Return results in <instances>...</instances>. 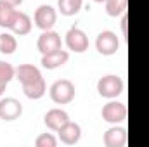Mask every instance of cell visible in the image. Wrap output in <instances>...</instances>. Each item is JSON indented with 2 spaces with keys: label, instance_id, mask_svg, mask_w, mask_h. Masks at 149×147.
<instances>
[{
  "label": "cell",
  "instance_id": "obj_1",
  "mask_svg": "<svg viewBox=\"0 0 149 147\" xmlns=\"http://www.w3.org/2000/svg\"><path fill=\"white\" fill-rule=\"evenodd\" d=\"M49 94H50L52 102H56L59 106H66L74 99L76 88H74L73 81H70V80H57L52 83Z\"/></svg>",
  "mask_w": 149,
  "mask_h": 147
},
{
  "label": "cell",
  "instance_id": "obj_2",
  "mask_svg": "<svg viewBox=\"0 0 149 147\" xmlns=\"http://www.w3.org/2000/svg\"><path fill=\"white\" fill-rule=\"evenodd\" d=\"M125 90V83L118 74H106L97 81V92L104 99H116Z\"/></svg>",
  "mask_w": 149,
  "mask_h": 147
},
{
  "label": "cell",
  "instance_id": "obj_3",
  "mask_svg": "<svg viewBox=\"0 0 149 147\" xmlns=\"http://www.w3.org/2000/svg\"><path fill=\"white\" fill-rule=\"evenodd\" d=\"M95 49L101 55H114L120 49V40L116 37V33H113L109 30L101 31L95 38Z\"/></svg>",
  "mask_w": 149,
  "mask_h": 147
},
{
  "label": "cell",
  "instance_id": "obj_4",
  "mask_svg": "<svg viewBox=\"0 0 149 147\" xmlns=\"http://www.w3.org/2000/svg\"><path fill=\"white\" fill-rule=\"evenodd\" d=\"M33 21H35V24H37L42 31H49V30L54 28V24L57 21V10L52 5H45L43 3V5L37 7L35 16H33Z\"/></svg>",
  "mask_w": 149,
  "mask_h": 147
},
{
  "label": "cell",
  "instance_id": "obj_5",
  "mask_svg": "<svg viewBox=\"0 0 149 147\" xmlns=\"http://www.w3.org/2000/svg\"><path fill=\"white\" fill-rule=\"evenodd\" d=\"M101 116H102V119H104L106 123L118 125V123L125 121V118H127V106H125L123 102L111 101V102H108L106 106H102Z\"/></svg>",
  "mask_w": 149,
  "mask_h": 147
},
{
  "label": "cell",
  "instance_id": "obj_6",
  "mask_svg": "<svg viewBox=\"0 0 149 147\" xmlns=\"http://www.w3.org/2000/svg\"><path fill=\"white\" fill-rule=\"evenodd\" d=\"M23 114V104L14 97L0 99V119L3 121H16Z\"/></svg>",
  "mask_w": 149,
  "mask_h": 147
},
{
  "label": "cell",
  "instance_id": "obj_7",
  "mask_svg": "<svg viewBox=\"0 0 149 147\" xmlns=\"http://www.w3.org/2000/svg\"><path fill=\"white\" fill-rule=\"evenodd\" d=\"M37 49L40 50V54H42V55H45V54H50V52H56V50L63 49V42H61L59 33H56V31H52V30L43 31V33L38 37Z\"/></svg>",
  "mask_w": 149,
  "mask_h": 147
},
{
  "label": "cell",
  "instance_id": "obj_8",
  "mask_svg": "<svg viewBox=\"0 0 149 147\" xmlns=\"http://www.w3.org/2000/svg\"><path fill=\"white\" fill-rule=\"evenodd\" d=\"M66 45L71 52L81 54L88 49V37L85 35V31H81L80 28H70V31L66 33Z\"/></svg>",
  "mask_w": 149,
  "mask_h": 147
},
{
  "label": "cell",
  "instance_id": "obj_9",
  "mask_svg": "<svg viewBox=\"0 0 149 147\" xmlns=\"http://www.w3.org/2000/svg\"><path fill=\"white\" fill-rule=\"evenodd\" d=\"M57 133H59V140H61L63 144H66V146H74V144L80 142L81 128H80L78 123H73V121L70 119L64 126H61V128L57 130Z\"/></svg>",
  "mask_w": 149,
  "mask_h": 147
},
{
  "label": "cell",
  "instance_id": "obj_10",
  "mask_svg": "<svg viewBox=\"0 0 149 147\" xmlns=\"http://www.w3.org/2000/svg\"><path fill=\"white\" fill-rule=\"evenodd\" d=\"M68 121H70L68 112L63 111V109H57V107L47 111V114H45V118H43L45 126H47L49 130H52V132H57V130H59L61 126H64Z\"/></svg>",
  "mask_w": 149,
  "mask_h": 147
},
{
  "label": "cell",
  "instance_id": "obj_11",
  "mask_svg": "<svg viewBox=\"0 0 149 147\" xmlns=\"http://www.w3.org/2000/svg\"><path fill=\"white\" fill-rule=\"evenodd\" d=\"M104 146L106 147H123L127 144V130L123 126H111L109 130H106L104 137Z\"/></svg>",
  "mask_w": 149,
  "mask_h": 147
},
{
  "label": "cell",
  "instance_id": "obj_12",
  "mask_svg": "<svg viewBox=\"0 0 149 147\" xmlns=\"http://www.w3.org/2000/svg\"><path fill=\"white\" fill-rule=\"evenodd\" d=\"M68 61H70V54H68L66 50H63V49L42 55V66H43L45 69H57V68H61L63 64H66Z\"/></svg>",
  "mask_w": 149,
  "mask_h": 147
},
{
  "label": "cell",
  "instance_id": "obj_13",
  "mask_svg": "<svg viewBox=\"0 0 149 147\" xmlns=\"http://www.w3.org/2000/svg\"><path fill=\"white\" fill-rule=\"evenodd\" d=\"M40 78H43L40 69L33 64H21L19 68H16V80H19L21 85H28V83H33Z\"/></svg>",
  "mask_w": 149,
  "mask_h": 147
},
{
  "label": "cell",
  "instance_id": "obj_14",
  "mask_svg": "<svg viewBox=\"0 0 149 147\" xmlns=\"http://www.w3.org/2000/svg\"><path fill=\"white\" fill-rule=\"evenodd\" d=\"M9 30H10L14 35H17V37L28 35V33L31 31V17H30L26 12L17 10V14H16V17H14V21H12V24H10Z\"/></svg>",
  "mask_w": 149,
  "mask_h": 147
},
{
  "label": "cell",
  "instance_id": "obj_15",
  "mask_svg": "<svg viewBox=\"0 0 149 147\" xmlns=\"http://www.w3.org/2000/svg\"><path fill=\"white\" fill-rule=\"evenodd\" d=\"M21 87H23L24 95L28 99H31V101L42 99L45 95V92H47V85H45V80L43 78H40L37 81H33V83H28V85H21Z\"/></svg>",
  "mask_w": 149,
  "mask_h": 147
},
{
  "label": "cell",
  "instance_id": "obj_16",
  "mask_svg": "<svg viewBox=\"0 0 149 147\" xmlns=\"http://www.w3.org/2000/svg\"><path fill=\"white\" fill-rule=\"evenodd\" d=\"M16 14H17V9L12 3H9L5 0H0V28L9 30L14 17H16Z\"/></svg>",
  "mask_w": 149,
  "mask_h": 147
},
{
  "label": "cell",
  "instance_id": "obj_17",
  "mask_svg": "<svg viewBox=\"0 0 149 147\" xmlns=\"http://www.w3.org/2000/svg\"><path fill=\"white\" fill-rule=\"evenodd\" d=\"M81 5H83V0H57V9L66 17L76 16L81 10Z\"/></svg>",
  "mask_w": 149,
  "mask_h": 147
},
{
  "label": "cell",
  "instance_id": "obj_18",
  "mask_svg": "<svg viewBox=\"0 0 149 147\" xmlns=\"http://www.w3.org/2000/svg\"><path fill=\"white\" fill-rule=\"evenodd\" d=\"M17 49V40L12 33H2L0 35V52L9 55V54H14Z\"/></svg>",
  "mask_w": 149,
  "mask_h": 147
},
{
  "label": "cell",
  "instance_id": "obj_19",
  "mask_svg": "<svg viewBox=\"0 0 149 147\" xmlns=\"http://www.w3.org/2000/svg\"><path fill=\"white\" fill-rule=\"evenodd\" d=\"M106 12L108 16L116 17V16H121L123 12H127V3L128 0H106Z\"/></svg>",
  "mask_w": 149,
  "mask_h": 147
},
{
  "label": "cell",
  "instance_id": "obj_20",
  "mask_svg": "<svg viewBox=\"0 0 149 147\" xmlns=\"http://www.w3.org/2000/svg\"><path fill=\"white\" fill-rule=\"evenodd\" d=\"M12 78H16V68L10 62L0 61V80H3V81L9 83Z\"/></svg>",
  "mask_w": 149,
  "mask_h": 147
},
{
  "label": "cell",
  "instance_id": "obj_21",
  "mask_svg": "<svg viewBox=\"0 0 149 147\" xmlns=\"http://www.w3.org/2000/svg\"><path fill=\"white\" fill-rule=\"evenodd\" d=\"M35 146L37 147H56L57 146V139L52 133H42V135L37 137Z\"/></svg>",
  "mask_w": 149,
  "mask_h": 147
},
{
  "label": "cell",
  "instance_id": "obj_22",
  "mask_svg": "<svg viewBox=\"0 0 149 147\" xmlns=\"http://www.w3.org/2000/svg\"><path fill=\"white\" fill-rule=\"evenodd\" d=\"M121 16H123V17H121V31H123V35L127 37V23H128V16H127V12H123Z\"/></svg>",
  "mask_w": 149,
  "mask_h": 147
},
{
  "label": "cell",
  "instance_id": "obj_23",
  "mask_svg": "<svg viewBox=\"0 0 149 147\" xmlns=\"http://www.w3.org/2000/svg\"><path fill=\"white\" fill-rule=\"evenodd\" d=\"M7 81H3V80H0V97L3 95V92H5V88H7Z\"/></svg>",
  "mask_w": 149,
  "mask_h": 147
},
{
  "label": "cell",
  "instance_id": "obj_24",
  "mask_svg": "<svg viewBox=\"0 0 149 147\" xmlns=\"http://www.w3.org/2000/svg\"><path fill=\"white\" fill-rule=\"evenodd\" d=\"M5 2H9V3H12L14 7H17V5H21L24 0H5Z\"/></svg>",
  "mask_w": 149,
  "mask_h": 147
},
{
  "label": "cell",
  "instance_id": "obj_25",
  "mask_svg": "<svg viewBox=\"0 0 149 147\" xmlns=\"http://www.w3.org/2000/svg\"><path fill=\"white\" fill-rule=\"evenodd\" d=\"M94 2H97V3H104L106 0H94Z\"/></svg>",
  "mask_w": 149,
  "mask_h": 147
}]
</instances>
